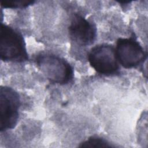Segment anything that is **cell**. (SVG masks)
Instances as JSON below:
<instances>
[{"label":"cell","instance_id":"2","mask_svg":"<svg viewBox=\"0 0 148 148\" xmlns=\"http://www.w3.org/2000/svg\"><path fill=\"white\" fill-rule=\"evenodd\" d=\"M35 62L51 83L66 84L73 79V68L64 58L52 54H40L36 57Z\"/></svg>","mask_w":148,"mask_h":148},{"label":"cell","instance_id":"5","mask_svg":"<svg viewBox=\"0 0 148 148\" xmlns=\"http://www.w3.org/2000/svg\"><path fill=\"white\" fill-rule=\"evenodd\" d=\"M115 51L118 62L128 69L138 66L146 58L143 47L132 38H119Z\"/></svg>","mask_w":148,"mask_h":148},{"label":"cell","instance_id":"6","mask_svg":"<svg viewBox=\"0 0 148 148\" xmlns=\"http://www.w3.org/2000/svg\"><path fill=\"white\" fill-rule=\"evenodd\" d=\"M68 29L72 40L80 46L91 45L96 38L95 26L78 14L72 16Z\"/></svg>","mask_w":148,"mask_h":148},{"label":"cell","instance_id":"3","mask_svg":"<svg viewBox=\"0 0 148 148\" xmlns=\"http://www.w3.org/2000/svg\"><path fill=\"white\" fill-rule=\"evenodd\" d=\"M20 100L18 94L7 86L0 88V131L13 128L18 119Z\"/></svg>","mask_w":148,"mask_h":148},{"label":"cell","instance_id":"4","mask_svg":"<svg viewBox=\"0 0 148 148\" xmlns=\"http://www.w3.org/2000/svg\"><path fill=\"white\" fill-rule=\"evenodd\" d=\"M88 60L91 67L102 75L115 74L119 69L115 49L110 45H99L92 48Z\"/></svg>","mask_w":148,"mask_h":148},{"label":"cell","instance_id":"8","mask_svg":"<svg viewBox=\"0 0 148 148\" xmlns=\"http://www.w3.org/2000/svg\"><path fill=\"white\" fill-rule=\"evenodd\" d=\"M34 3L32 0H3L1 2V5L5 8L17 9L26 8Z\"/></svg>","mask_w":148,"mask_h":148},{"label":"cell","instance_id":"7","mask_svg":"<svg viewBox=\"0 0 148 148\" xmlns=\"http://www.w3.org/2000/svg\"><path fill=\"white\" fill-rule=\"evenodd\" d=\"M80 147H112L114 146L111 145L103 138L92 136L83 142L79 146Z\"/></svg>","mask_w":148,"mask_h":148},{"label":"cell","instance_id":"1","mask_svg":"<svg viewBox=\"0 0 148 148\" xmlns=\"http://www.w3.org/2000/svg\"><path fill=\"white\" fill-rule=\"evenodd\" d=\"M0 56L3 61L21 62L28 59L22 35L17 30L2 23L0 32Z\"/></svg>","mask_w":148,"mask_h":148}]
</instances>
